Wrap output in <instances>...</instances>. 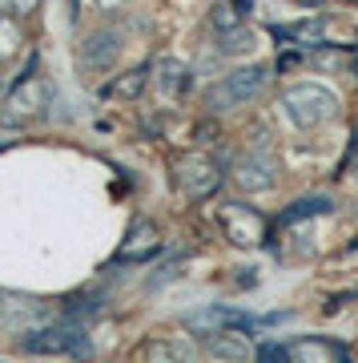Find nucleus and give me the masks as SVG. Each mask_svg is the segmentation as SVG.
I'll return each instance as SVG.
<instances>
[{
  "mask_svg": "<svg viewBox=\"0 0 358 363\" xmlns=\"http://www.w3.org/2000/svg\"><path fill=\"white\" fill-rule=\"evenodd\" d=\"M121 33L117 28H97V33H89L85 37V45H81V69L89 73V69H109L117 61V52H121Z\"/></svg>",
  "mask_w": 358,
  "mask_h": 363,
  "instance_id": "8",
  "label": "nucleus"
},
{
  "mask_svg": "<svg viewBox=\"0 0 358 363\" xmlns=\"http://www.w3.org/2000/svg\"><path fill=\"white\" fill-rule=\"evenodd\" d=\"M21 347L33 351V355H77V359H93L85 323L73 319V315H64L57 323H45L40 331H28V339H21Z\"/></svg>",
  "mask_w": 358,
  "mask_h": 363,
  "instance_id": "1",
  "label": "nucleus"
},
{
  "mask_svg": "<svg viewBox=\"0 0 358 363\" xmlns=\"http://www.w3.org/2000/svg\"><path fill=\"white\" fill-rule=\"evenodd\" d=\"M16 45H21V37H16V25L8 21V16H0V57H8Z\"/></svg>",
  "mask_w": 358,
  "mask_h": 363,
  "instance_id": "17",
  "label": "nucleus"
},
{
  "mask_svg": "<svg viewBox=\"0 0 358 363\" xmlns=\"http://www.w3.org/2000/svg\"><path fill=\"white\" fill-rule=\"evenodd\" d=\"M209 355L226 359V363H242V359H250V343L238 331H214L209 335Z\"/></svg>",
  "mask_w": 358,
  "mask_h": 363,
  "instance_id": "12",
  "label": "nucleus"
},
{
  "mask_svg": "<svg viewBox=\"0 0 358 363\" xmlns=\"http://www.w3.org/2000/svg\"><path fill=\"white\" fill-rule=\"evenodd\" d=\"M330 198H302V202H294V206L286 210V214H282V222H286V226H290V222H302V218H310V214H330Z\"/></svg>",
  "mask_w": 358,
  "mask_h": 363,
  "instance_id": "14",
  "label": "nucleus"
},
{
  "mask_svg": "<svg viewBox=\"0 0 358 363\" xmlns=\"http://www.w3.org/2000/svg\"><path fill=\"white\" fill-rule=\"evenodd\" d=\"M290 359L294 363H350L342 355L338 343H326V339H298L290 347Z\"/></svg>",
  "mask_w": 358,
  "mask_h": 363,
  "instance_id": "11",
  "label": "nucleus"
},
{
  "mask_svg": "<svg viewBox=\"0 0 358 363\" xmlns=\"http://www.w3.org/2000/svg\"><path fill=\"white\" fill-rule=\"evenodd\" d=\"M221 226H226L233 247H258V242L266 238V218H262L254 206H246V202L221 206Z\"/></svg>",
  "mask_w": 358,
  "mask_h": 363,
  "instance_id": "4",
  "label": "nucleus"
},
{
  "mask_svg": "<svg viewBox=\"0 0 358 363\" xmlns=\"http://www.w3.org/2000/svg\"><path fill=\"white\" fill-rule=\"evenodd\" d=\"M282 109H286V117L294 121L298 130H318V125H326L334 117L338 101L322 85H290V89L282 93Z\"/></svg>",
  "mask_w": 358,
  "mask_h": 363,
  "instance_id": "2",
  "label": "nucleus"
},
{
  "mask_svg": "<svg viewBox=\"0 0 358 363\" xmlns=\"http://www.w3.org/2000/svg\"><path fill=\"white\" fill-rule=\"evenodd\" d=\"M154 73H157V89H166L169 97H185L193 89V69L173 61V57H161Z\"/></svg>",
  "mask_w": 358,
  "mask_h": 363,
  "instance_id": "10",
  "label": "nucleus"
},
{
  "mask_svg": "<svg viewBox=\"0 0 358 363\" xmlns=\"http://www.w3.org/2000/svg\"><path fill=\"white\" fill-rule=\"evenodd\" d=\"M218 182H221V169H218V162H214L209 154H185L178 162V186L190 198L214 194V190H218Z\"/></svg>",
  "mask_w": 358,
  "mask_h": 363,
  "instance_id": "3",
  "label": "nucleus"
},
{
  "mask_svg": "<svg viewBox=\"0 0 358 363\" xmlns=\"http://www.w3.org/2000/svg\"><path fill=\"white\" fill-rule=\"evenodd\" d=\"M145 73H149V69H133V73H125L121 81H113V85H109V97H137V93L145 89Z\"/></svg>",
  "mask_w": 358,
  "mask_h": 363,
  "instance_id": "15",
  "label": "nucleus"
},
{
  "mask_svg": "<svg viewBox=\"0 0 358 363\" xmlns=\"http://www.w3.org/2000/svg\"><path fill=\"white\" fill-rule=\"evenodd\" d=\"M214 25H218L221 33H230V28L242 25V13H233L230 4H218V9H214Z\"/></svg>",
  "mask_w": 358,
  "mask_h": 363,
  "instance_id": "18",
  "label": "nucleus"
},
{
  "mask_svg": "<svg viewBox=\"0 0 358 363\" xmlns=\"http://www.w3.org/2000/svg\"><path fill=\"white\" fill-rule=\"evenodd\" d=\"M278 359H290V347H262L258 351V363H278Z\"/></svg>",
  "mask_w": 358,
  "mask_h": 363,
  "instance_id": "20",
  "label": "nucleus"
},
{
  "mask_svg": "<svg viewBox=\"0 0 358 363\" xmlns=\"http://www.w3.org/2000/svg\"><path fill=\"white\" fill-rule=\"evenodd\" d=\"M262 85H266V69H258V65H242V69H233L230 77H226V85H221L218 93H214V101H221V105H242V101H254L258 93H262Z\"/></svg>",
  "mask_w": 358,
  "mask_h": 363,
  "instance_id": "6",
  "label": "nucleus"
},
{
  "mask_svg": "<svg viewBox=\"0 0 358 363\" xmlns=\"http://www.w3.org/2000/svg\"><path fill=\"white\" fill-rule=\"evenodd\" d=\"M233 182H238V190H246V194H266V190H274V162H270L266 154H246L238 157V166H233Z\"/></svg>",
  "mask_w": 358,
  "mask_h": 363,
  "instance_id": "7",
  "label": "nucleus"
},
{
  "mask_svg": "<svg viewBox=\"0 0 358 363\" xmlns=\"http://www.w3.org/2000/svg\"><path fill=\"white\" fill-rule=\"evenodd\" d=\"M322 33H326V21L322 16H310V21H298V25H286V28H278V37H286V40H298L302 49H314L322 40Z\"/></svg>",
  "mask_w": 358,
  "mask_h": 363,
  "instance_id": "13",
  "label": "nucleus"
},
{
  "mask_svg": "<svg viewBox=\"0 0 358 363\" xmlns=\"http://www.w3.org/2000/svg\"><path fill=\"white\" fill-rule=\"evenodd\" d=\"M157 250H161V230H157V222L137 218L129 226L125 242L117 250V259L121 262H149V259H157Z\"/></svg>",
  "mask_w": 358,
  "mask_h": 363,
  "instance_id": "5",
  "label": "nucleus"
},
{
  "mask_svg": "<svg viewBox=\"0 0 358 363\" xmlns=\"http://www.w3.org/2000/svg\"><path fill=\"white\" fill-rule=\"evenodd\" d=\"M242 49H250V33L238 25V28H230V33H226V40H221V52H242Z\"/></svg>",
  "mask_w": 358,
  "mask_h": 363,
  "instance_id": "19",
  "label": "nucleus"
},
{
  "mask_svg": "<svg viewBox=\"0 0 358 363\" xmlns=\"http://www.w3.org/2000/svg\"><path fill=\"white\" fill-rule=\"evenodd\" d=\"M8 109H13V117H37L49 109V85L40 77H28L21 81L13 89V97H8Z\"/></svg>",
  "mask_w": 358,
  "mask_h": 363,
  "instance_id": "9",
  "label": "nucleus"
},
{
  "mask_svg": "<svg viewBox=\"0 0 358 363\" xmlns=\"http://www.w3.org/2000/svg\"><path fill=\"white\" fill-rule=\"evenodd\" d=\"M0 85H4V81H0Z\"/></svg>",
  "mask_w": 358,
  "mask_h": 363,
  "instance_id": "21",
  "label": "nucleus"
},
{
  "mask_svg": "<svg viewBox=\"0 0 358 363\" xmlns=\"http://www.w3.org/2000/svg\"><path fill=\"white\" fill-rule=\"evenodd\" d=\"M141 359L145 363H181V355L169 343H157V339H149L145 347H141Z\"/></svg>",
  "mask_w": 358,
  "mask_h": 363,
  "instance_id": "16",
  "label": "nucleus"
}]
</instances>
